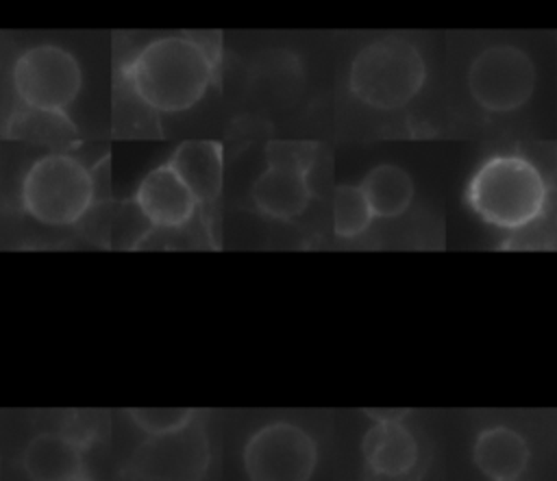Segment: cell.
I'll list each match as a JSON object with an SVG mask.
<instances>
[{
  "label": "cell",
  "mask_w": 557,
  "mask_h": 481,
  "mask_svg": "<svg viewBox=\"0 0 557 481\" xmlns=\"http://www.w3.org/2000/svg\"><path fill=\"white\" fill-rule=\"evenodd\" d=\"M426 78L422 52L403 37L366 44L350 61L348 89L366 107L394 111L411 102Z\"/></svg>",
  "instance_id": "cell-4"
},
{
  "label": "cell",
  "mask_w": 557,
  "mask_h": 481,
  "mask_svg": "<svg viewBox=\"0 0 557 481\" xmlns=\"http://www.w3.org/2000/svg\"><path fill=\"white\" fill-rule=\"evenodd\" d=\"M490 481H518V479H490Z\"/></svg>",
  "instance_id": "cell-22"
},
{
  "label": "cell",
  "mask_w": 557,
  "mask_h": 481,
  "mask_svg": "<svg viewBox=\"0 0 557 481\" xmlns=\"http://www.w3.org/2000/svg\"><path fill=\"white\" fill-rule=\"evenodd\" d=\"M96 200L94 172L63 150L35 159L20 183V205L26 215L46 226L78 224Z\"/></svg>",
  "instance_id": "cell-3"
},
{
  "label": "cell",
  "mask_w": 557,
  "mask_h": 481,
  "mask_svg": "<svg viewBox=\"0 0 557 481\" xmlns=\"http://www.w3.org/2000/svg\"><path fill=\"white\" fill-rule=\"evenodd\" d=\"M466 83L481 109L509 113L531 98L535 89V65L518 46L494 44L474 57Z\"/></svg>",
  "instance_id": "cell-7"
},
{
  "label": "cell",
  "mask_w": 557,
  "mask_h": 481,
  "mask_svg": "<svg viewBox=\"0 0 557 481\" xmlns=\"http://www.w3.org/2000/svg\"><path fill=\"white\" fill-rule=\"evenodd\" d=\"M318 144L305 139H272L265 146L268 165H289L311 172Z\"/></svg>",
  "instance_id": "cell-19"
},
{
  "label": "cell",
  "mask_w": 557,
  "mask_h": 481,
  "mask_svg": "<svg viewBox=\"0 0 557 481\" xmlns=\"http://www.w3.org/2000/svg\"><path fill=\"white\" fill-rule=\"evenodd\" d=\"M376 218H398L413 198V181L400 165H374L359 183Z\"/></svg>",
  "instance_id": "cell-15"
},
{
  "label": "cell",
  "mask_w": 557,
  "mask_h": 481,
  "mask_svg": "<svg viewBox=\"0 0 557 481\" xmlns=\"http://www.w3.org/2000/svg\"><path fill=\"white\" fill-rule=\"evenodd\" d=\"M81 89V61L59 44L28 46L11 65V91L20 107L67 113Z\"/></svg>",
  "instance_id": "cell-5"
},
{
  "label": "cell",
  "mask_w": 557,
  "mask_h": 481,
  "mask_svg": "<svg viewBox=\"0 0 557 481\" xmlns=\"http://www.w3.org/2000/svg\"><path fill=\"white\" fill-rule=\"evenodd\" d=\"M474 213L505 231L535 224L548 202V187L540 170L520 155H496L481 163L468 183Z\"/></svg>",
  "instance_id": "cell-2"
},
{
  "label": "cell",
  "mask_w": 557,
  "mask_h": 481,
  "mask_svg": "<svg viewBox=\"0 0 557 481\" xmlns=\"http://www.w3.org/2000/svg\"><path fill=\"white\" fill-rule=\"evenodd\" d=\"M200 418V416H198ZM198 418L174 433L148 435L131 455L133 481H200L209 468V440Z\"/></svg>",
  "instance_id": "cell-8"
},
{
  "label": "cell",
  "mask_w": 557,
  "mask_h": 481,
  "mask_svg": "<svg viewBox=\"0 0 557 481\" xmlns=\"http://www.w3.org/2000/svg\"><path fill=\"white\" fill-rule=\"evenodd\" d=\"M218 63L213 37L161 35L148 39L117 67V81L152 113H183L207 96Z\"/></svg>",
  "instance_id": "cell-1"
},
{
  "label": "cell",
  "mask_w": 557,
  "mask_h": 481,
  "mask_svg": "<svg viewBox=\"0 0 557 481\" xmlns=\"http://www.w3.org/2000/svg\"><path fill=\"white\" fill-rule=\"evenodd\" d=\"M368 470L381 479H403L418 464L420 446L403 420H374L361 442Z\"/></svg>",
  "instance_id": "cell-10"
},
{
  "label": "cell",
  "mask_w": 557,
  "mask_h": 481,
  "mask_svg": "<svg viewBox=\"0 0 557 481\" xmlns=\"http://www.w3.org/2000/svg\"><path fill=\"white\" fill-rule=\"evenodd\" d=\"M374 211L359 185H339L333 194V231L337 237L352 239L366 233Z\"/></svg>",
  "instance_id": "cell-17"
},
{
  "label": "cell",
  "mask_w": 557,
  "mask_h": 481,
  "mask_svg": "<svg viewBox=\"0 0 557 481\" xmlns=\"http://www.w3.org/2000/svg\"><path fill=\"white\" fill-rule=\"evenodd\" d=\"M67 481H94L87 472H81V474H76V477H72V479H67Z\"/></svg>",
  "instance_id": "cell-21"
},
{
  "label": "cell",
  "mask_w": 557,
  "mask_h": 481,
  "mask_svg": "<svg viewBox=\"0 0 557 481\" xmlns=\"http://www.w3.org/2000/svg\"><path fill=\"white\" fill-rule=\"evenodd\" d=\"M372 420H403L407 411L400 409H368Z\"/></svg>",
  "instance_id": "cell-20"
},
{
  "label": "cell",
  "mask_w": 557,
  "mask_h": 481,
  "mask_svg": "<svg viewBox=\"0 0 557 481\" xmlns=\"http://www.w3.org/2000/svg\"><path fill=\"white\" fill-rule=\"evenodd\" d=\"M135 207L150 226L159 231H178L194 220L200 202L178 172L165 161L141 178L135 192Z\"/></svg>",
  "instance_id": "cell-9"
},
{
  "label": "cell",
  "mask_w": 557,
  "mask_h": 481,
  "mask_svg": "<svg viewBox=\"0 0 557 481\" xmlns=\"http://www.w3.org/2000/svg\"><path fill=\"white\" fill-rule=\"evenodd\" d=\"M22 468L30 481H67L85 472L83 446L63 431L37 433L24 446Z\"/></svg>",
  "instance_id": "cell-13"
},
{
  "label": "cell",
  "mask_w": 557,
  "mask_h": 481,
  "mask_svg": "<svg viewBox=\"0 0 557 481\" xmlns=\"http://www.w3.org/2000/svg\"><path fill=\"white\" fill-rule=\"evenodd\" d=\"M242 461L248 481H309L318 466V444L300 424L274 420L248 435Z\"/></svg>",
  "instance_id": "cell-6"
},
{
  "label": "cell",
  "mask_w": 557,
  "mask_h": 481,
  "mask_svg": "<svg viewBox=\"0 0 557 481\" xmlns=\"http://www.w3.org/2000/svg\"><path fill=\"white\" fill-rule=\"evenodd\" d=\"M250 196L255 209L265 218L294 220L311 200L309 172L289 165H265L255 178Z\"/></svg>",
  "instance_id": "cell-11"
},
{
  "label": "cell",
  "mask_w": 557,
  "mask_h": 481,
  "mask_svg": "<svg viewBox=\"0 0 557 481\" xmlns=\"http://www.w3.org/2000/svg\"><path fill=\"white\" fill-rule=\"evenodd\" d=\"M4 135L63 148L76 141V126L67 113L37 111L17 104L4 120Z\"/></svg>",
  "instance_id": "cell-16"
},
{
  "label": "cell",
  "mask_w": 557,
  "mask_h": 481,
  "mask_svg": "<svg viewBox=\"0 0 557 481\" xmlns=\"http://www.w3.org/2000/svg\"><path fill=\"white\" fill-rule=\"evenodd\" d=\"M168 163L187 183L200 205H213L222 192L224 155L215 139H187L174 148Z\"/></svg>",
  "instance_id": "cell-12"
},
{
  "label": "cell",
  "mask_w": 557,
  "mask_h": 481,
  "mask_svg": "<svg viewBox=\"0 0 557 481\" xmlns=\"http://www.w3.org/2000/svg\"><path fill=\"white\" fill-rule=\"evenodd\" d=\"M529 444L511 427H487L483 429L472 446L474 466L487 479H518L529 466Z\"/></svg>",
  "instance_id": "cell-14"
},
{
  "label": "cell",
  "mask_w": 557,
  "mask_h": 481,
  "mask_svg": "<svg viewBox=\"0 0 557 481\" xmlns=\"http://www.w3.org/2000/svg\"><path fill=\"white\" fill-rule=\"evenodd\" d=\"M126 414L128 420L146 435L174 433L198 418V411L189 407H135Z\"/></svg>",
  "instance_id": "cell-18"
}]
</instances>
